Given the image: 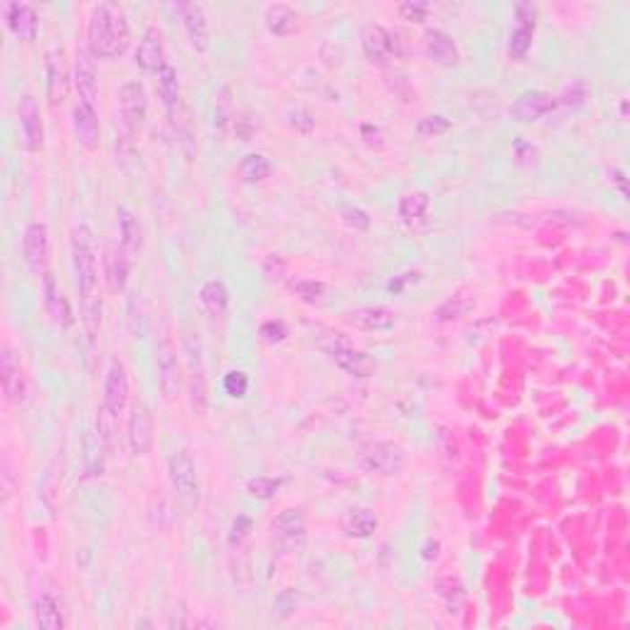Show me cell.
I'll return each mask as SVG.
<instances>
[{
    "label": "cell",
    "instance_id": "cell-1",
    "mask_svg": "<svg viewBox=\"0 0 630 630\" xmlns=\"http://www.w3.org/2000/svg\"><path fill=\"white\" fill-rule=\"evenodd\" d=\"M89 52L94 57L111 59L121 57L131 45V28L121 5L114 3H99L89 15Z\"/></svg>",
    "mask_w": 630,
    "mask_h": 630
},
{
    "label": "cell",
    "instance_id": "cell-2",
    "mask_svg": "<svg viewBox=\"0 0 630 630\" xmlns=\"http://www.w3.org/2000/svg\"><path fill=\"white\" fill-rule=\"evenodd\" d=\"M72 263H74V276H77V289L84 301H91L94 289H97V256H94V244H91V229L82 224L72 234Z\"/></svg>",
    "mask_w": 630,
    "mask_h": 630
},
{
    "label": "cell",
    "instance_id": "cell-3",
    "mask_svg": "<svg viewBox=\"0 0 630 630\" xmlns=\"http://www.w3.org/2000/svg\"><path fill=\"white\" fill-rule=\"evenodd\" d=\"M118 111H121V124L128 136L134 138L141 134L148 117V94L141 82H126L118 91Z\"/></svg>",
    "mask_w": 630,
    "mask_h": 630
},
{
    "label": "cell",
    "instance_id": "cell-4",
    "mask_svg": "<svg viewBox=\"0 0 630 630\" xmlns=\"http://www.w3.org/2000/svg\"><path fill=\"white\" fill-rule=\"evenodd\" d=\"M539 10L534 3H517L514 5V22L507 38V55L513 59H522L532 47L534 30H537Z\"/></svg>",
    "mask_w": 630,
    "mask_h": 630
},
{
    "label": "cell",
    "instance_id": "cell-5",
    "mask_svg": "<svg viewBox=\"0 0 630 630\" xmlns=\"http://www.w3.org/2000/svg\"><path fill=\"white\" fill-rule=\"evenodd\" d=\"M126 441L128 451L134 456H146L151 446H153V417H151V409L143 401H138L131 409V417H128V428H126Z\"/></svg>",
    "mask_w": 630,
    "mask_h": 630
},
{
    "label": "cell",
    "instance_id": "cell-6",
    "mask_svg": "<svg viewBox=\"0 0 630 630\" xmlns=\"http://www.w3.org/2000/svg\"><path fill=\"white\" fill-rule=\"evenodd\" d=\"M156 377L158 387L163 392V397L168 401H173L180 392V365H177V355H175L170 340H160L156 350Z\"/></svg>",
    "mask_w": 630,
    "mask_h": 630
},
{
    "label": "cell",
    "instance_id": "cell-7",
    "mask_svg": "<svg viewBox=\"0 0 630 630\" xmlns=\"http://www.w3.org/2000/svg\"><path fill=\"white\" fill-rule=\"evenodd\" d=\"M18 118L25 148L28 151H39L42 143H45V124H42V111H39L38 99L30 97V94L20 99Z\"/></svg>",
    "mask_w": 630,
    "mask_h": 630
},
{
    "label": "cell",
    "instance_id": "cell-8",
    "mask_svg": "<svg viewBox=\"0 0 630 630\" xmlns=\"http://www.w3.org/2000/svg\"><path fill=\"white\" fill-rule=\"evenodd\" d=\"M323 350L328 352L330 358L335 359V365H338L340 369H345L352 377H369V375L375 372V362H372L365 352L350 348L348 342H342L340 338H332V342H330V345H323Z\"/></svg>",
    "mask_w": 630,
    "mask_h": 630
},
{
    "label": "cell",
    "instance_id": "cell-9",
    "mask_svg": "<svg viewBox=\"0 0 630 630\" xmlns=\"http://www.w3.org/2000/svg\"><path fill=\"white\" fill-rule=\"evenodd\" d=\"M128 372L121 359H111L107 369V382H104V407L111 414H121L128 404Z\"/></svg>",
    "mask_w": 630,
    "mask_h": 630
},
{
    "label": "cell",
    "instance_id": "cell-10",
    "mask_svg": "<svg viewBox=\"0 0 630 630\" xmlns=\"http://www.w3.org/2000/svg\"><path fill=\"white\" fill-rule=\"evenodd\" d=\"M359 39H362V49H365L369 62L384 65V62H389V59H394L399 55L397 39L392 38V32L382 28V25H375V22L365 25Z\"/></svg>",
    "mask_w": 630,
    "mask_h": 630
},
{
    "label": "cell",
    "instance_id": "cell-11",
    "mask_svg": "<svg viewBox=\"0 0 630 630\" xmlns=\"http://www.w3.org/2000/svg\"><path fill=\"white\" fill-rule=\"evenodd\" d=\"M22 254L32 272H42L49 259V232L42 222H30L22 234Z\"/></svg>",
    "mask_w": 630,
    "mask_h": 630
},
{
    "label": "cell",
    "instance_id": "cell-12",
    "mask_svg": "<svg viewBox=\"0 0 630 630\" xmlns=\"http://www.w3.org/2000/svg\"><path fill=\"white\" fill-rule=\"evenodd\" d=\"M168 473H170V483H173L175 493L183 495V497L197 495V488H200L197 468H194L193 456L187 451H175L170 461H168Z\"/></svg>",
    "mask_w": 630,
    "mask_h": 630
},
{
    "label": "cell",
    "instance_id": "cell-13",
    "mask_svg": "<svg viewBox=\"0 0 630 630\" xmlns=\"http://www.w3.org/2000/svg\"><path fill=\"white\" fill-rule=\"evenodd\" d=\"M0 375H3V389H5L8 401L20 404L25 399V375H22L18 352L10 345H3L0 350Z\"/></svg>",
    "mask_w": 630,
    "mask_h": 630
},
{
    "label": "cell",
    "instance_id": "cell-14",
    "mask_svg": "<svg viewBox=\"0 0 630 630\" xmlns=\"http://www.w3.org/2000/svg\"><path fill=\"white\" fill-rule=\"evenodd\" d=\"M557 107V99L547 91H539V89H532V91H522L520 97L514 99L513 108L510 114L517 121L522 124H530V121H539L542 117H547L549 111H554Z\"/></svg>",
    "mask_w": 630,
    "mask_h": 630
},
{
    "label": "cell",
    "instance_id": "cell-15",
    "mask_svg": "<svg viewBox=\"0 0 630 630\" xmlns=\"http://www.w3.org/2000/svg\"><path fill=\"white\" fill-rule=\"evenodd\" d=\"M273 532H276V539L283 549L298 552L306 544V517L298 510H283L273 520Z\"/></svg>",
    "mask_w": 630,
    "mask_h": 630
},
{
    "label": "cell",
    "instance_id": "cell-16",
    "mask_svg": "<svg viewBox=\"0 0 630 630\" xmlns=\"http://www.w3.org/2000/svg\"><path fill=\"white\" fill-rule=\"evenodd\" d=\"M134 62H136L138 67L143 69V72H151V74H158V72L168 65L160 30L148 28L146 32H143V38H141V42H138L136 59H134Z\"/></svg>",
    "mask_w": 630,
    "mask_h": 630
},
{
    "label": "cell",
    "instance_id": "cell-17",
    "mask_svg": "<svg viewBox=\"0 0 630 630\" xmlns=\"http://www.w3.org/2000/svg\"><path fill=\"white\" fill-rule=\"evenodd\" d=\"M183 13V25L187 32V39L197 52H207L210 49V22H207V13L200 3H183L180 5Z\"/></svg>",
    "mask_w": 630,
    "mask_h": 630
},
{
    "label": "cell",
    "instance_id": "cell-18",
    "mask_svg": "<svg viewBox=\"0 0 630 630\" xmlns=\"http://www.w3.org/2000/svg\"><path fill=\"white\" fill-rule=\"evenodd\" d=\"M74 87H77L79 101H84L89 107H97V69H94V62H91V55H89L87 49H77V57H74Z\"/></svg>",
    "mask_w": 630,
    "mask_h": 630
},
{
    "label": "cell",
    "instance_id": "cell-19",
    "mask_svg": "<svg viewBox=\"0 0 630 630\" xmlns=\"http://www.w3.org/2000/svg\"><path fill=\"white\" fill-rule=\"evenodd\" d=\"M72 126H74V136L77 143L87 151L99 148V138H101V126H99L97 108L89 107L84 101H79L74 111H72Z\"/></svg>",
    "mask_w": 630,
    "mask_h": 630
},
{
    "label": "cell",
    "instance_id": "cell-20",
    "mask_svg": "<svg viewBox=\"0 0 630 630\" xmlns=\"http://www.w3.org/2000/svg\"><path fill=\"white\" fill-rule=\"evenodd\" d=\"M362 466L369 473H382V475H392L401 470L404 466V451L394 444H377L372 446L362 456Z\"/></svg>",
    "mask_w": 630,
    "mask_h": 630
},
{
    "label": "cell",
    "instance_id": "cell-21",
    "mask_svg": "<svg viewBox=\"0 0 630 630\" xmlns=\"http://www.w3.org/2000/svg\"><path fill=\"white\" fill-rule=\"evenodd\" d=\"M424 45H427L428 59H434L441 67H456L458 62H461V49H458L456 39L451 38L446 30H427Z\"/></svg>",
    "mask_w": 630,
    "mask_h": 630
},
{
    "label": "cell",
    "instance_id": "cell-22",
    "mask_svg": "<svg viewBox=\"0 0 630 630\" xmlns=\"http://www.w3.org/2000/svg\"><path fill=\"white\" fill-rule=\"evenodd\" d=\"M5 25L18 39H35L38 35V13L30 3H8Z\"/></svg>",
    "mask_w": 630,
    "mask_h": 630
},
{
    "label": "cell",
    "instance_id": "cell-23",
    "mask_svg": "<svg viewBox=\"0 0 630 630\" xmlns=\"http://www.w3.org/2000/svg\"><path fill=\"white\" fill-rule=\"evenodd\" d=\"M350 323L359 330L367 332H389L397 325V315L384 308V306H365L350 313Z\"/></svg>",
    "mask_w": 630,
    "mask_h": 630
},
{
    "label": "cell",
    "instance_id": "cell-24",
    "mask_svg": "<svg viewBox=\"0 0 630 630\" xmlns=\"http://www.w3.org/2000/svg\"><path fill=\"white\" fill-rule=\"evenodd\" d=\"M67 97V67L65 52L49 49L47 52V99L52 107H59Z\"/></svg>",
    "mask_w": 630,
    "mask_h": 630
},
{
    "label": "cell",
    "instance_id": "cell-25",
    "mask_svg": "<svg viewBox=\"0 0 630 630\" xmlns=\"http://www.w3.org/2000/svg\"><path fill=\"white\" fill-rule=\"evenodd\" d=\"M428 204H431V197L424 190H409L399 197L397 212L399 220L407 224V227H419V224L427 222L428 214Z\"/></svg>",
    "mask_w": 630,
    "mask_h": 630
},
{
    "label": "cell",
    "instance_id": "cell-26",
    "mask_svg": "<svg viewBox=\"0 0 630 630\" xmlns=\"http://www.w3.org/2000/svg\"><path fill=\"white\" fill-rule=\"evenodd\" d=\"M45 308H47L49 318L55 320L59 328H69L74 323L69 301L65 298V293H62L52 273H45Z\"/></svg>",
    "mask_w": 630,
    "mask_h": 630
},
{
    "label": "cell",
    "instance_id": "cell-27",
    "mask_svg": "<svg viewBox=\"0 0 630 630\" xmlns=\"http://www.w3.org/2000/svg\"><path fill=\"white\" fill-rule=\"evenodd\" d=\"M263 20H266L269 32L276 35V38H286V35H291V32H296V28H298V13H296L291 5H286V3H273V5H269L266 13H263Z\"/></svg>",
    "mask_w": 630,
    "mask_h": 630
},
{
    "label": "cell",
    "instance_id": "cell-28",
    "mask_svg": "<svg viewBox=\"0 0 630 630\" xmlns=\"http://www.w3.org/2000/svg\"><path fill=\"white\" fill-rule=\"evenodd\" d=\"M200 303H203L204 311L214 315V318L224 315L227 308H229V291H227V286L220 279L204 281L203 289H200Z\"/></svg>",
    "mask_w": 630,
    "mask_h": 630
},
{
    "label": "cell",
    "instance_id": "cell-29",
    "mask_svg": "<svg viewBox=\"0 0 630 630\" xmlns=\"http://www.w3.org/2000/svg\"><path fill=\"white\" fill-rule=\"evenodd\" d=\"M131 262H134V256H131L121 244H117V246H111V249H108V256H107L108 279H111V286H114L117 291H124V289H126Z\"/></svg>",
    "mask_w": 630,
    "mask_h": 630
},
{
    "label": "cell",
    "instance_id": "cell-30",
    "mask_svg": "<svg viewBox=\"0 0 630 630\" xmlns=\"http://www.w3.org/2000/svg\"><path fill=\"white\" fill-rule=\"evenodd\" d=\"M118 234H121V246L126 249L131 256H136L141 252V224H138L136 214L131 212L128 207H118Z\"/></svg>",
    "mask_w": 630,
    "mask_h": 630
},
{
    "label": "cell",
    "instance_id": "cell-31",
    "mask_svg": "<svg viewBox=\"0 0 630 630\" xmlns=\"http://www.w3.org/2000/svg\"><path fill=\"white\" fill-rule=\"evenodd\" d=\"M377 514L372 513V510L359 507V510H350V513L345 514L342 530H345L350 537H355V539H367L369 534L377 530Z\"/></svg>",
    "mask_w": 630,
    "mask_h": 630
},
{
    "label": "cell",
    "instance_id": "cell-32",
    "mask_svg": "<svg viewBox=\"0 0 630 630\" xmlns=\"http://www.w3.org/2000/svg\"><path fill=\"white\" fill-rule=\"evenodd\" d=\"M156 82L158 94L163 99L165 108H168V111H175L177 101H180V79H177V72H175L173 65H165L156 74Z\"/></svg>",
    "mask_w": 630,
    "mask_h": 630
},
{
    "label": "cell",
    "instance_id": "cell-33",
    "mask_svg": "<svg viewBox=\"0 0 630 630\" xmlns=\"http://www.w3.org/2000/svg\"><path fill=\"white\" fill-rule=\"evenodd\" d=\"M35 618H38L39 628L45 630H57L65 626L57 601L52 596H39L38 601H35Z\"/></svg>",
    "mask_w": 630,
    "mask_h": 630
},
{
    "label": "cell",
    "instance_id": "cell-34",
    "mask_svg": "<svg viewBox=\"0 0 630 630\" xmlns=\"http://www.w3.org/2000/svg\"><path fill=\"white\" fill-rule=\"evenodd\" d=\"M239 173H242L246 183H262V180H266L272 175V163L262 153H249V156H244L242 165H239Z\"/></svg>",
    "mask_w": 630,
    "mask_h": 630
},
{
    "label": "cell",
    "instance_id": "cell-35",
    "mask_svg": "<svg viewBox=\"0 0 630 630\" xmlns=\"http://www.w3.org/2000/svg\"><path fill=\"white\" fill-rule=\"evenodd\" d=\"M84 466H87L89 475H101V436H94V434H87L84 438Z\"/></svg>",
    "mask_w": 630,
    "mask_h": 630
},
{
    "label": "cell",
    "instance_id": "cell-36",
    "mask_svg": "<svg viewBox=\"0 0 630 630\" xmlns=\"http://www.w3.org/2000/svg\"><path fill=\"white\" fill-rule=\"evenodd\" d=\"M279 488H281V480H276V478H266V475L252 478V480L246 483V490H249L254 497H259V500H269V497H273V495L279 493Z\"/></svg>",
    "mask_w": 630,
    "mask_h": 630
},
{
    "label": "cell",
    "instance_id": "cell-37",
    "mask_svg": "<svg viewBox=\"0 0 630 630\" xmlns=\"http://www.w3.org/2000/svg\"><path fill=\"white\" fill-rule=\"evenodd\" d=\"M222 387L232 399H242L246 394V389H249V377H246V372H242V369H232V372L224 375Z\"/></svg>",
    "mask_w": 630,
    "mask_h": 630
},
{
    "label": "cell",
    "instance_id": "cell-38",
    "mask_svg": "<svg viewBox=\"0 0 630 630\" xmlns=\"http://www.w3.org/2000/svg\"><path fill=\"white\" fill-rule=\"evenodd\" d=\"M232 99H229V91L224 89L220 99H217V104H214V126H217V131L224 134L229 128V124H232Z\"/></svg>",
    "mask_w": 630,
    "mask_h": 630
},
{
    "label": "cell",
    "instance_id": "cell-39",
    "mask_svg": "<svg viewBox=\"0 0 630 630\" xmlns=\"http://www.w3.org/2000/svg\"><path fill=\"white\" fill-rule=\"evenodd\" d=\"M293 291L298 293L303 301L318 303V301H323L325 286H323L320 281H311V279H301V281H293Z\"/></svg>",
    "mask_w": 630,
    "mask_h": 630
},
{
    "label": "cell",
    "instance_id": "cell-40",
    "mask_svg": "<svg viewBox=\"0 0 630 630\" xmlns=\"http://www.w3.org/2000/svg\"><path fill=\"white\" fill-rule=\"evenodd\" d=\"M448 118L444 117H427L421 118V124H419V134L421 136H441L444 131H448Z\"/></svg>",
    "mask_w": 630,
    "mask_h": 630
},
{
    "label": "cell",
    "instance_id": "cell-41",
    "mask_svg": "<svg viewBox=\"0 0 630 630\" xmlns=\"http://www.w3.org/2000/svg\"><path fill=\"white\" fill-rule=\"evenodd\" d=\"M428 10H431V5H428V3H421V0H414V3H404V5H399L401 18L411 20V22H421V20H427Z\"/></svg>",
    "mask_w": 630,
    "mask_h": 630
},
{
    "label": "cell",
    "instance_id": "cell-42",
    "mask_svg": "<svg viewBox=\"0 0 630 630\" xmlns=\"http://www.w3.org/2000/svg\"><path fill=\"white\" fill-rule=\"evenodd\" d=\"M286 335H289V328L283 325L281 320H269L262 325V338L266 342H281V340H286Z\"/></svg>",
    "mask_w": 630,
    "mask_h": 630
},
{
    "label": "cell",
    "instance_id": "cell-43",
    "mask_svg": "<svg viewBox=\"0 0 630 630\" xmlns=\"http://www.w3.org/2000/svg\"><path fill=\"white\" fill-rule=\"evenodd\" d=\"M190 392H193V407L197 409L200 414H204V409H207V399H204V382L200 375H193Z\"/></svg>",
    "mask_w": 630,
    "mask_h": 630
},
{
    "label": "cell",
    "instance_id": "cell-44",
    "mask_svg": "<svg viewBox=\"0 0 630 630\" xmlns=\"http://www.w3.org/2000/svg\"><path fill=\"white\" fill-rule=\"evenodd\" d=\"M342 217H345V222L358 227V229H367L369 227V217L362 212V210H358V207H345V210H342Z\"/></svg>",
    "mask_w": 630,
    "mask_h": 630
},
{
    "label": "cell",
    "instance_id": "cell-45",
    "mask_svg": "<svg viewBox=\"0 0 630 630\" xmlns=\"http://www.w3.org/2000/svg\"><path fill=\"white\" fill-rule=\"evenodd\" d=\"M249 527H252L249 517L239 514V517H237L232 524V542H239V539H244V537H246V532H249Z\"/></svg>",
    "mask_w": 630,
    "mask_h": 630
},
{
    "label": "cell",
    "instance_id": "cell-46",
    "mask_svg": "<svg viewBox=\"0 0 630 630\" xmlns=\"http://www.w3.org/2000/svg\"><path fill=\"white\" fill-rule=\"evenodd\" d=\"M293 126H301V131H311L313 128V118L308 117V111H296L293 114Z\"/></svg>",
    "mask_w": 630,
    "mask_h": 630
}]
</instances>
